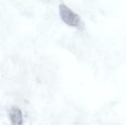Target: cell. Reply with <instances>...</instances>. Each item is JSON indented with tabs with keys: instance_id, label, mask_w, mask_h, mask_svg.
Instances as JSON below:
<instances>
[{
	"instance_id": "1",
	"label": "cell",
	"mask_w": 126,
	"mask_h": 125,
	"mask_svg": "<svg viewBox=\"0 0 126 125\" xmlns=\"http://www.w3.org/2000/svg\"><path fill=\"white\" fill-rule=\"evenodd\" d=\"M59 13L62 21L68 26L78 27L81 24L80 17L68 6L61 4L59 6Z\"/></svg>"
},
{
	"instance_id": "2",
	"label": "cell",
	"mask_w": 126,
	"mask_h": 125,
	"mask_svg": "<svg viewBox=\"0 0 126 125\" xmlns=\"http://www.w3.org/2000/svg\"><path fill=\"white\" fill-rule=\"evenodd\" d=\"M9 117L11 125H23L22 113L18 108H13L10 110Z\"/></svg>"
}]
</instances>
